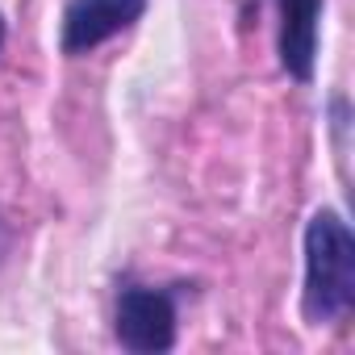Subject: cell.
<instances>
[{"mask_svg": "<svg viewBox=\"0 0 355 355\" xmlns=\"http://www.w3.org/2000/svg\"><path fill=\"white\" fill-rule=\"evenodd\" d=\"M355 305V239L343 214L318 209L305 226V288L301 318L309 326H338Z\"/></svg>", "mask_w": 355, "mask_h": 355, "instance_id": "cell-1", "label": "cell"}, {"mask_svg": "<svg viewBox=\"0 0 355 355\" xmlns=\"http://www.w3.org/2000/svg\"><path fill=\"white\" fill-rule=\"evenodd\" d=\"M175 293L155 284H125L113 305V334L134 355H159L175 347Z\"/></svg>", "mask_w": 355, "mask_h": 355, "instance_id": "cell-2", "label": "cell"}, {"mask_svg": "<svg viewBox=\"0 0 355 355\" xmlns=\"http://www.w3.org/2000/svg\"><path fill=\"white\" fill-rule=\"evenodd\" d=\"M146 5H150V0H67V9H63V34H59L63 55L67 59L92 55L109 38L125 34L146 13Z\"/></svg>", "mask_w": 355, "mask_h": 355, "instance_id": "cell-3", "label": "cell"}, {"mask_svg": "<svg viewBox=\"0 0 355 355\" xmlns=\"http://www.w3.org/2000/svg\"><path fill=\"white\" fill-rule=\"evenodd\" d=\"M276 5V55L280 67L297 80L309 84L318 67V38H322V9L326 0H272Z\"/></svg>", "mask_w": 355, "mask_h": 355, "instance_id": "cell-4", "label": "cell"}, {"mask_svg": "<svg viewBox=\"0 0 355 355\" xmlns=\"http://www.w3.org/2000/svg\"><path fill=\"white\" fill-rule=\"evenodd\" d=\"M0 46H5V13H0Z\"/></svg>", "mask_w": 355, "mask_h": 355, "instance_id": "cell-5", "label": "cell"}]
</instances>
